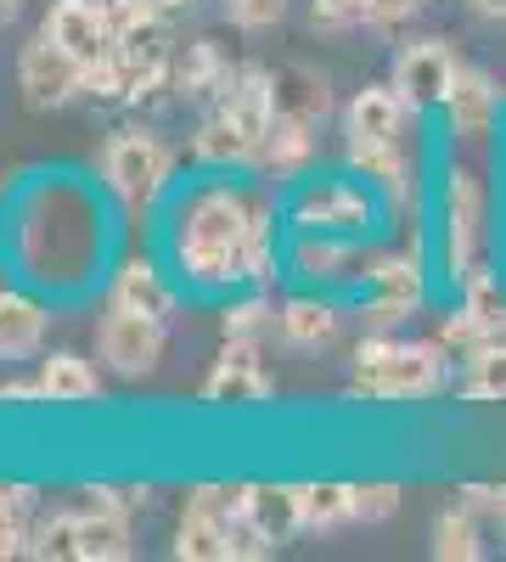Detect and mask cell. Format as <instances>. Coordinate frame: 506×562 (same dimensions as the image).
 I'll return each mask as SVG.
<instances>
[{
    "label": "cell",
    "mask_w": 506,
    "mask_h": 562,
    "mask_svg": "<svg viewBox=\"0 0 506 562\" xmlns=\"http://www.w3.org/2000/svg\"><path fill=\"white\" fill-rule=\"evenodd\" d=\"M495 243V192L473 164H450L445 169V192H439V270L445 281H468L479 265H490Z\"/></svg>",
    "instance_id": "8992f818"
},
{
    "label": "cell",
    "mask_w": 506,
    "mask_h": 562,
    "mask_svg": "<svg viewBox=\"0 0 506 562\" xmlns=\"http://www.w3.org/2000/svg\"><path fill=\"white\" fill-rule=\"evenodd\" d=\"M417 119L411 102L400 97L394 85H360L355 97L344 102L338 124H344V140H405V124Z\"/></svg>",
    "instance_id": "cb8c5ba5"
},
{
    "label": "cell",
    "mask_w": 506,
    "mask_h": 562,
    "mask_svg": "<svg viewBox=\"0 0 506 562\" xmlns=\"http://www.w3.org/2000/svg\"><path fill=\"white\" fill-rule=\"evenodd\" d=\"M29 529H34V524H0V562L29 557Z\"/></svg>",
    "instance_id": "7bdbcfd3"
},
{
    "label": "cell",
    "mask_w": 506,
    "mask_h": 562,
    "mask_svg": "<svg viewBox=\"0 0 506 562\" xmlns=\"http://www.w3.org/2000/svg\"><path fill=\"white\" fill-rule=\"evenodd\" d=\"M439 338L456 355L490 338H506V276L495 265H479L468 281H456V310L439 321Z\"/></svg>",
    "instance_id": "4fadbf2b"
},
{
    "label": "cell",
    "mask_w": 506,
    "mask_h": 562,
    "mask_svg": "<svg viewBox=\"0 0 506 562\" xmlns=\"http://www.w3.org/2000/svg\"><path fill=\"white\" fill-rule=\"evenodd\" d=\"M344 321H349V310H344L333 293L304 288V293L282 299V315H276V338H282L288 349H299V355H315V349H333V344L344 338Z\"/></svg>",
    "instance_id": "44dd1931"
},
{
    "label": "cell",
    "mask_w": 506,
    "mask_h": 562,
    "mask_svg": "<svg viewBox=\"0 0 506 562\" xmlns=\"http://www.w3.org/2000/svg\"><path fill=\"white\" fill-rule=\"evenodd\" d=\"M40 34L63 45L74 63H97L119 45V29H113V0H52L40 18Z\"/></svg>",
    "instance_id": "2e32d148"
},
{
    "label": "cell",
    "mask_w": 506,
    "mask_h": 562,
    "mask_svg": "<svg viewBox=\"0 0 506 562\" xmlns=\"http://www.w3.org/2000/svg\"><path fill=\"white\" fill-rule=\"evenodd\" d=\"M164 259L198 299L270 288L288 265V220L270 192L203 169L164 203Z\"/></svg>",
    "instance_id": "6da1fadb"
},
{
    "label": "cell",
    "mask_w": 506,
    "mask_h": 562,
    "mask_svg": "<svg viewBox=\"0 0 506 562\" xmlns=\"http://www.w3.org/2000/svg\"><path fill=\"white\" fill-rule=\"evenodd\" d=\"M169 12H198V7H209V0H164Z\"/></svg>",
    "instance_id": "f6af8a7d"
},
{
    "label": "cell",
    "mask_w": 506,
    "mask_h": 562,
    "mask_svg": "<svg viewBox=\"0 0 506 562\" xmlns=\"http://www.w3.org/2000/svg\"><path fill=\"white\" fill-rule=\"evenodd\" d=\"M372 243L355 237H315V231H288V276H299L304 288L321 293H344V288H366V270H372Z\"/></svg>",
    "instance_id": "ba28073f"
},
{
    "label": "cell",
    "mask_w": 506,
    "mask_h": 562,
    "mask_svg": "<svg viewBox=\"0 0 506 562\" xmlns=\"http://www.w3.org/2000/svg\"><path fill=\"white\" fill-rule=\"evenodd\" d=\"M18 97L29 113H57L68 102H85V63H74L63 45H52L45 34H34L29 45H18Z\"/></svg>",
    "instance_id": "8fae6325"
},
{
    "label": "cell",
    "mask_w": 506,
    "mask_h": 562,
    "mask_svg": "<svg viewBox=\"0 0 506 562\" xmlns=\"http://www.w3.org/2000/svg\"><path fill=\"white\" fill-rule=\"evenodd\" d=\"M349 495H355V524H389L405 501V490L394 479H360V484H349Z\"/></svg>",
    "instance_id": "d590c367"
},
{
    "label": "cell",
    "mask_w": 506,
    "mask_h": 562,
    "mask_svg": "<svg viewBox=\"0 0 506 562\" xmlns=\"http://www.w3.org/2000/svg\"><path fill=\"white\" fill-rule=\"evenodd\" d=\"M344 169L366 175L383 192L389 220H411L423 209V175H417V153L405 140H344Z\"/></svg>",
    "instance_id": "5bb4252c"
},
{
    "label": "cell",
    "mask_w": 506,
    "mask_h": 562,
    "mask_svg": "<svg viewBox=\"0 0 506 562\" xmlns=\"http://www.w3.org/2000/svg\"><path fill=\"white\" fill-rule=\"evenodd\" d=\"M282 108L310 113V119H327V113H333L327 74H315V68H293V74H282Z\"/></svg>",
    "instance_id": "e575fe53"
},
{
    "label": "cell",
    "mask_w": 506,
    "mask_h": 562,
    "mask_svg": "<svg viewBox=\"0 0 506 562\" xmlns=\"http://www.w3.org/2000/svg\"><path fill=\"white\" fill-rule=\"evenodd\" d=\"M315 153H321V119L282 108L276 124H270V135H265V147H259L254 175H265V180H304Z\"/></svg>",
    "instance_id": "603a6c76"
},
{
    "label": "cell",
    "mask_w": 506,
    "mask_h": 562,
    "mask_svg": "<svg viewBox=\"0 0 506 562\" xmlns=\"http://www.w3.org/2000/svg\"><path fill=\"white\" fill-rule=\"evenodd\" d=\"M439 113H445V130H450L456 140H468V147H490L495 130H501L506 102H501V85H495L484 68H468V63H462V74H456V90L445 97Z\"/></svg>",
    "instance_id": "d6986e66"
},
{
    "label": "cell",
    "mask_w": 506,
    "mask_h": 562,
    "mask_svg": "<svg viewBox=\"0 0 506 562\" xmlns=\"http://www.w3.org/2000/svg\"><path fill=\"white\" fill-rule=\"evenodd\" d=\"M192 164L198 169H214V175H243V169L259 164V147L220 108H203V119L192 130Z\"/></svg>",
    "instance_id": "484cf974"
},
{
    "label": "cell",
    "mask_w": 506,
    "mask_h": 562,
    "mask_svg": "<svg viewBox=\"0 0 506 562\" xmlns=\"http://www.w3.org/2000/svg\"><path fill=\"white\" fill-rule=\"evenodd\" d=\"M456 349L434 338H405V333H360L349 349V400L366 405H417L445 389H456Z\"/></svg>",
    "instance_id": "3957f363"
},
{
    "label": "cell",
    "mask_w": 506,
    "mask_h": 562,
    "mask_svg": "<svg viewBox=\"0 0 506 562\" xmlns=\"http://www.w3.org/2000/svg\"><path fill=\"white\" fill-rule=\"evenodd\" d=\"M468 12L479 23H506V0H468Z\"/></svg>",
    "instance_id": "ee69618b"
},
{
    "label": "cell",
    "mask_w": 506,
    "mask_h": 562,
    "mask_svg": "<svg viewBox=\"0 0 506 562\" xmlns=\"http://www.w3.org/2000/svg\"><path fill=\"white\" fill-rule=\"evenodd\" d=\"M40 518V490L23 479H0V524H34Z\"/></svg>",
    "instance_id": "ab89813d"
},
{
    "label": "cell",
    "mask_w": 506,
    "mask_h": 562,
    "mask_svg": "<svg viewBox=\"0 0 506 562\" xmlns=\"http://www.w3.org/2000/svg\"><path fill=\"white\" fill-rule=\"evenodd\" d=\"M220 12H225V23L243 29V34H265V29H276L293 12V0H220Z\"/></svg>",
    "instance_id": "8d00e7d4"
},
{
    "label": "cell",
    "mask_w": 506,
    "mask_h": 562,
    "mask_svg": "<svg viewBox=\"0 0 506 562\" xmlns=\"http://www.w3.org/2000/svg\"><path fill=\"white\" fill-rule=\"evenodd\" d=\"M180 304H187V288L180 276L169 270V259H119L113 276H108V310H130V315H147V321H175Z\"/></svg>",
    "instance_id": "9a60e30c"
},
{
    "label": "cell",
    "mask_w": 506,
    "mask_h": 562,
    "mask_svg": "<svg viewBox=\"0 0 506 562\" xmlns=\"http://www.w3.org/2000/svg\"><path fill=\"white\" fill-rule=\"evenodd\" d=\"M232 74H237V63L214 40H180L169 52V97L187 108H214L220 90L232 85Z\"/></svg>",
    "instance_id": "ffe728a7"
},
{
    "label": "cell",
    "mask_w": 506,
    "mask_h": 562,
    "mask_svg": "<svg viewBox=\"0 0 506 562\" xmlns=\"http://www.w3.org/2000/svg\"><path fill=\"white\" fill-rule=\"evenodd\" d=\"M456 394L473 400V405H506V338L462 349V378H456Z\"/></svg>",
    "instance_id": "f1b7e54d"
},
{
    "label": "cell",
    "mask_w": 506,
    "mask_h": 562,
    "mask_svg": "<svg viewBox=\"0 0 506 562\" xmlns=\"http://www.w3.org/2000/svg\"><path fill=\"white\" fill-rule=\"evenodd\" d=\"M29 557L40 562H74V506H40V518L29 529Z\"/></svg>",
    "instance_id": "836d02e7"
},
{
    "label": "cell",
    "mask_w": 506,
    "mask_h": 562,
    "mask_svg": "<svg viewBox=\"0 0 506 562\" xmlns=\"http://www.w3.org/2000/svg\"><path fill=\"white\" fill-rule=\"evenodd\" d=\"M237 518H243V512H237ZM237 518H214V512H187V506H180V524H175L169 551L180 562H237V540H232Z\"/></svg>",
    "instance_id": "83f0119b"
},
{
    "label": "cell",
    "mask_w": 506,
    "mask_h": 562,
    "mask_svg": "<svg viewBox=\"0 0 506 562\" xmlns=\"http://www.w3.org/2000/svg\"><path fill=\"white\" fill-rule=\"evenodd\" d=\"M243 512H248V524L270 540V546H282L293 535H304V512H299V484H248L243 490Z\"/></svg>",
    "instance_id": "4316f807"
},
{
    "label": "cell",
    "mask_w": 506,
    "mask_h": 562,
    "mask_svg": "<svg viewBox=\"0 0 506 562\" xmlns=\"http://www.w3.org/2000/svg\"><path fill=\"white\" fill-rule=\"evenodd\" d=\"M276 315H282V304H276L265 288H243V293H232V304L220 310V338L270 344L276 338Z\"/></svg>",
    "instance_id": "1f68e13d"
},
{
    "label": "cell",
    "mask_w": 506,
    "mask_h": 562,
    "mask_svg": "<svg viewBox=\"0 0 506 562\" xmlns=\"http://www.w3.org/2000/svg\"><path fill=\"white\" fill-rule=\"evenodd\" d=\"M164 349H169V326L164 321H147V315H130V310H108L97 321V360L108 378L119 383H142L164 366Z\"/></svg>",
    "instance_id": "30bf717a"
},
{
    "label": "cell",
    "mask_w": 506,
    "mask_h": 562,
    "mask_svg": "<svg viewBox=\"0 0 506 562\" xmlns=\"http://www.w3.org/2000/svg\"><path fill=\"white\" fill-rule=\"evenodd\" d=\"M225 119H232L254 147H265V135L276 124V113H282V74H270L265 63H237L232 85L220 90V102H214Z\"/></svg>",
    "instance_id": "ac0fdd59"
},
{
    "label": "cell",
    "mask_w": 506,
    "mask_h": 562,
    "mask_svg": "<svg viewBox=\"0 0 506 562\" xmlns=\"http://www.w3.org/2000/svg\"><path fill=\"white\" fill-rule=\"evenodd\" d=\"M288 231H315V237H355L372 243V231L389 220L383 192L366 175L344 169V175H304L293 180V192L282 203Z\"/></svg>",
    "instance_id": "5b68a950"
},
{
    "label": "cell",
    "mask_w": 506,
    "mask_h": 562,
    "mask_svg": "<svg viewBox=\"0 0 506 562\" xmlns=\"http://www.w3.org/2000/svg\"><path fill=\"white\" fill-rule=\"evenodd\" d=\"M52 338V304L29 281H7L0 288V366H23L45 355Z\"/></svg>",
    "instance_id": "e0dca14e"
},
{
    "label": "cell",
    "mask_w": 506,
    "mask_h": 562,
    "mask_svg": "<svg viewBox=\"0 0 506 562\" xmlns=\"http://www.w3.org/2000/svg\"><path fill=\"white\" fill-rule=\"evenodd\" d=\"M428 551L439 562H479L484 557V524H479V512L468 501L445 506L439 518H434V529H428Z\"/></svg>",
    "instance_id": "4dcf8cb0"
},
{
    "label": "cell",
    "mask_w": 506,
    "mask_h": 562,
    "mask_svg": "<svg viewBox=\"0 0 506 562\" xmlns=\"http://www.w3.org/2000/svg\"><path fill=\"white\" fill-rule=\"evenodd\" d=\"M366 23V0H310V29L321 34H344Z\"/></svg>",
    "instance_id": "74e56055"
},
{
    "label": "cell",
    "mask_w": 506,
    "mask_h": 562,
    "mask_svg": "<svg viewBox=\"0 0 506 562\" xmlns=\"http://www.w3.org/2000/svg\"><path fill=\"white\" fill-rule=\"evenodd\" d=\"M40 405H90L102 400V360H90L79 349H45L34 360Z\"/></svg>",
    "instance_id": "d4e9b609"
},
{
    "label": "cell",
    "mask_w": 506,
    "mask_h": 562,
    "mask_svg": "<svg viewBox=\"0 0 506 562\" xmlns=\"http://www.w3.org/2000/svg\"><path fill=\"white\" fill-rule=\"evenodd\" d=\"M0 23H7V12H0Z\"/></svg>",
    "instance_id": "bcb514c9"
},
{
    "label": "cell",
    "mask_w": 506,
    "mask_h": 562,
    "mask_svg": "<svg viewBox=\"0 0 506 562\" xmlns=\"http://www.w3.org/2000/svg\"><path fill=\"white\" fill-rule=\"evenodd\" d=\"M198 400H203V405H225V411L270 405V400H276V378H270V366H265V344L225 338L220 355H214L209 371H203V383H198Z\"/></svg>",
    "instance_id": "7c38bea8"
},
{
    "label": "cell",
    "mask_w": 506,
    "mask_h": 562,
    "mask_svg": "<svg viewBox=\"0 0 506 562\" xmlns=\"http://www.w3.org/2000/svg\"><path fill=\"white\" fill-rule=\"evenodd\" d=\"M423 304H428V265H423V254L378 248L372 270H366V288H360L349 315L360 321V333H400Z\"/></svg>",
    "instance_id": "52a82bcc"
},
{
    "label": "cell",
    "mask_w": 506,
    "mask_h": 562,
    "mask_svg": "<svg viewBox=\"0 0 506 562\" xmlns=\"http://www.w3.org/2000/svg\"><path fill=\"white\" fill-rule=\"evenodd\" d=\"M501 529H506V518H501Z\"/></svg>",
    "instance_id": "7dc6e473"
},
{
    "label": "cell",
    "mask_w": 506,
    "mask_h": 562,
    "mask_svg": "<svg viewBox=\"0 0 506 562\" xmlns=\"http://www.w3.org/2000/svg\"><path fill=\"white\" fill-rule=\"evenodd\" d=\"M428 7V0H366V29L378 34H400L405 23H417V12Z\"/></svg>",
    "instance_id": "f35d334b"
},
{
    "label": "cell",
    "mask_w": 506,
    "mask_h": 562,
    "mask_svg": "<svg viewBox=\"0 0 506 562\" xmlns=\"http://www.w3.org/2000/svg\"><path fill=\"white\" fill-rule=\"evenodd\" d=\"M169 7L164 0H113V29L124 52H169Z\"/></svg>",
    "instance_id": "f546056e"
},
{
    "label": "cell",
    "mask_w": 506,
    "mask_h": 562,
    "mask_svg": "<svg viewBox=\"0 0 506 562\" xmlns=\"http://www.w3.org/2000/svg\"><path fill=\"white\" fill-rule=\"evenodd\" d=\"M456 74H462V57H456L450 40H439V34L400 40L394 63H389V85L411 102V113H439L445 97L456 90Z\"/></svg>",
    "instance_id": "9c48e42d"
},
{
    "label": "cell",
    "mask_w": 506,
    "mask_h": 562,
    "mask_svg": "<svg viewBox=\"0 0 506 562\" xmlns=\"http://www.w3.org/2000/svg\"><path fill=\"white\" fill-rule=\"evenodd\" d=\"M0 405H7V411L40 405V383L34 378H0Z\"/></svg>",
    "instance_id": "b9f144b4"
},
{
    "label": "cell",
    "mask_w": 506,
    "mask_h": 562,
    "mask_svg": "<svg viewBox=\"0 0 506 562\" xmlns=\"http://www.w3.org/2000/svg\"><path fill=\"white\" fill-rule=\"evenodd\" d=\"M97 186L130 220L158 214L180 186V147L153 124H119L97 147Z\"/></svg>",
    "instance_id": "277c9868"
},
{
    "label": "cell",
    "mask_w": 506,
    "mask_h": 562,
    "mask_svg": "<svg viewBox=\"0 0 506 562\" xmlns=\"http://www.w3.org/2000/svg\"><path fill=\"white\" fill-rule=\"evenodd\" d=\"M135 557V512L108 501L74 506V562H130Z\"/></svg>",
    "instance_id": "7402d4cb"
},
{
    "label": "cell",
    "mask_w": 506,
    "mask_h": 562,
    "mask_svg": "<svg viewBox=\"0 0 506 562\" xmlns=\"http://www.w3.org/2000/svg\"><path fill=\"white\" fill-rule=\"evenodd\" d=\"M299 512H304V535H327V529H344L355 524V495L349 484L338 479H321V484H299Z\"/></svg>",
    "instance_id": "d6a6232c"
},
{
    "label": "cell",
    "mask_w": 506,
    "mask_h": 562,
    "mask_svg": "<svg viewBox=\"0 0 506 562\" xmlns=\"http://www.w3.org/2000/svg\"><path fill=\"white\" fill-rule=\"evenodd\" d=\"M456 495H462V501L479 512V518H506V479H501V484H495V479H484V484H462Z\"/></svg>",
    "instance_id": "60d3db41"
},
{
    "label": "cell",
    "mask_w": 506,
    "mask_h": 562,
    "mask_svg": "<svg viewBox=\"0 0 506 562\" xmlns=\"http://www.w3.org/2000/svg\"><path fill=\"white\" fill-rule=\"evenodd\" d=\"M0 237L12 265L40 293H79L108 254V192L79 186L74 175H40L12 203Z\"/></svg>",
    "instance_id": "7a4b0ae2"
}]
</instances>
